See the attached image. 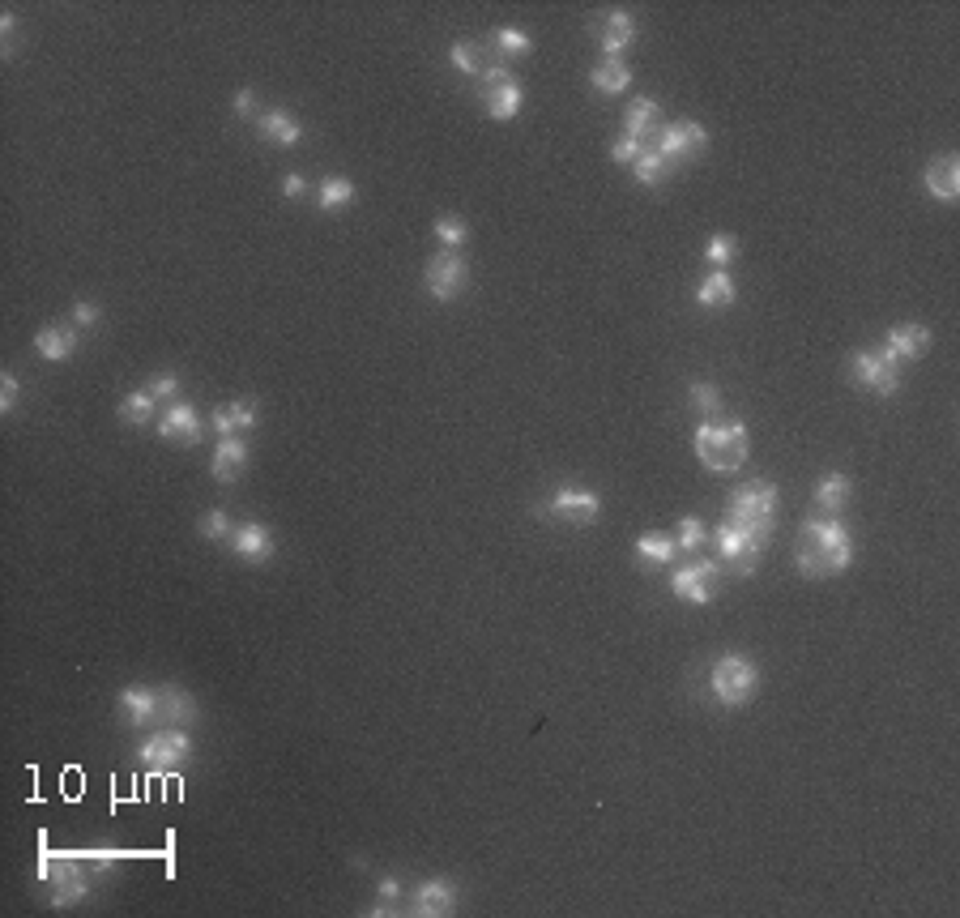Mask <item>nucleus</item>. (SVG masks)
Here are the masks:
<instances>
[{
  "label": "nucleus",
  "instance_id": "35",
  "mask_svg": "<svg viewBox=\"0 0 960 918\" xmlns=\"http://www.w3.org/2000/svg\"><path fill=\"white\" fill-rule=\"evenodd\" d=\"M120 419L124 423H150L154 419V393L150 389H137V393H128V398L120 402Z\"/></svg>",
  "mask_w": 960,
  "mask_h": 918
},
{
  "label": "nucleus",
  "instance_id": "45",
  "mask_svg": "<svg viewBox=\"0 0 960 918\" xmlns=\"http://www.w3.org/2000/svg\"><path fill=\"white\" fill-rule=\"evenodd\" d=\"M303 193H308V180H303L299 171H291V176L282 180V197H291V201H295V197H303Z\"/></svg>",
  "mask_w": 960,
  "mask_h": 918
},
{
  "label": "nucleus",
  "instance_id": "9",
  "mask_svg": "<svg viewBox=\"0 0 960 918\" xmlns=\"http://www.w3.org/2000/svg\"><path fill=\"white\" fill-rule=\"evenodd\" d=\"M850 381L867 385L879 398H892L901 389V372H896V359L888 351H858L850 355Z\"/></svg>",
  "mask_w": 960,
  "mask_h": 918
},
{
  "label": "nucleus",
  "instance_id": "24",
  "mask_svg": "<svg viewBox=\"0 0 960 918\" xmlns=\"http://www.w3.org/2000/svg\"><path fill=\"white\" fill-rule=\"evenodd\" d=\"M734 295H739V291H734V278L726 274V269H713V274L696 287V304L709 308V312H717V308H730Z\"/></svg>",
  "mask_w": 960,
  "mask_h": 918
},
{
  "label": "nucleus",
  "instance_id": "48",
  "mask_svg": "<svg viewBox=\"0 0 960 918\" xmlns=\"http://www.w3.org/2000/svg\"><path fill=\"white\" fill-rule=\"evenodd\" d=\"M0 35H5V39L13 35V13H5V18H0Z\"/></svg>",
  "mask_w": 960,
  "mask_h": 918
},
{
  "label": "nucleus",
  "instance_id": "37",
  "mask_svg": "<svg viewBox=\"0 0 960 918\" xmlns=\"http://www.w3.org/2000/svg\"><path fill=\"white\" fill-rule=\"evenodd\" d=\"M734 252H739V244H734V235H713L709 244H704V261H709L713 269H726L734 261Z\"/></svg>",
  "mask_w": 960,
  "mask_h": 918
},
{
  "label": "nucleus",
  "instance_id": "11",
  "mask_svg": "<svg viewBox=\"0 0 960 918\" xmlns=\"http://www.w3.org/2000/svg\"><path fill=\"white\" fill-rule=\"evenodd\" d=\"M547 513L568 521V526H594L602 513V496L589 492V487H559V492H551Z\"/></svg>",
  "mask_w": 960,
  "mask_h": 918
},
{
  "label": "nucleus",
  "instance_id": "15",
  "mask_svg": "<svg viewBox=\"0 0 960 918\" xmlns=\"http://www.w3.org/2000/svg\"><path fill=\"white\" fill-rule=\"evenodd\" d=\"M120 722L124 726H146V722H158V688H141V684H128L120 692Z\"/></svg>",
  "mask_w": 960,
  "mask_h": 918
},
{
  "label": "nucleus",
  "instance_id": "32",
  "mask_svg": "<svg viewBox=\"0 0 960 918\" xmlns=\"http://www.w3.org/2000/svg\"><path fill=\"white\" fill-rule=\"evenodd\" d=\"M47 880H56V893H52V906L64 910V906H73V901H82L86 897V876L77 872H47Z\"/></svg>",
  "mask_w": 960,
  "mask_h": 918
},
{
  "label": "nucleus",
  "instance_id": "26",
  "mask_svg": "<svg viewBox=\"0 0 960 918\" xmlns=\"http://www.w3.org/2000/svg\"><path fill=\"white\" fill-rule=\"evenodd\" d=\"M192 718H197V705H192V696H188L184 688H175V684L158 688V722L184 726V722H192Z\"/></svg>",
  "mask_w": 960,
  "mask_h": 918
},
{
  "label": "nucleus",
  "instance_id": "29",
  "mask_svg": "<svg viewBox=\"0 0 960 918\" xmlns=\"http://www.w3.org/2000/svg\"><path fill=\"white\" fill-rule=\"evenodd\" d=\"M850 492H854L850 474H824V479L815 483V504H820L824 513H841L845 504H850Z\"/></svg>",
  "mask_w": 960,
  "mask_h": 918
},
{
  "label": "nucleus",
  "instance_id": "25",
  "mask_svg": "<svg viewBox=\"0 0 960 918\" xmlns=\"http://www.w3.org/2000/svg\"><path fill=\"white\" fill-rule=\"evenodd\" d=\"M487 52L495 56V60H512V56H530L534 52V39L525 35V30H517V26H500V30H491V39H487Z\"/></svg>",
  "mask_w": 960,
  "mask_h": 918
},
{
  "label": "nucleus",
  "instance_id": "36",
  "mask_svg": "<svg viewBox=\"0 0 960 918\" xmlns=\"http://www.w3.org/2000/svg\"><path fill=\"white\" fill-rule=\"evenodd\" d=\"M436 240H440L444 248H453V252H457L461 244L470 240V227L461 223L457 214H440V218H436Z\"/></svg>",
  "mask_w": 960,
  "mask_h": 918
},
{
  "label": "nucleus",
  "instance_id": "23",
  "mask_svg": "<svg viewBox=\"0 0 960 918\" xmlns=\"http://www.w3.org/2000/svg\"><path fill=\"white\" fill-rule=\"evenodd\" d=\"M35 351H39L47 363L69 359V355L77 351V329H73V325H47V329H39Z\"/></svg>",
  "mask_w": 960,
  "mask_h": 918
},
{
  "label": "nucleus",
  "instance_id": "28",
  "mask_svg": "<svg viewBox=\"0 0 960 918\" xmlns=\"http://www.w3.org/2000/svg\"><path fill=\"white\" fill-rule=\"evenodd\" d=\"M589 86H594L598 94H623L632 86V69L623 65V60H598L594 73H589Z\"/></svg>",
  "mask_w": 960,
  "mask_h": 918
},
{
  "label": "nucleus",
  "instance_id": "14",
  "mask_svg": "<svg viewBox=\"0 0 960 918\" xmlns=\"http://www.w3.org/2000/svg\"><path fill=\"white\" fill-rule=\"evenodd\" d=\"M453 910H457V889L448 880L431 876V880H423L419 889H414V914H419V918H444Z\"/></svg>",
  "mask_w": 960,
  "mask_h": 918
},
{
  "label": "nucleus",
  "instance_id": "12",
  "mask_svg": "<svg viewBox=\"0 0 960 918\" xmlns=\"http://www.w3.org/2000/svg\"><path fill=\"white\" fill-rule=\"evenodd\" d=\"M722 573V560H700V564H683L670 573V590H675L683 603L704 607L713 598V577Z\"/></svg>",
  "mask_w": 960,
  "mask_h": 918
},
{
  "label": "nucleus",
  "instance_id": "7",
  "mask_svg": "<svg viewBox=\"0 0 960 918\" xmlns=\"http://www.w3.org/2000/svg\"><path fill=\"white\" fill-rule=\"evenodd\" d=\"M653 150H658L670 167L687 163V158H700L709 150V129L696 120H679V124H662L658 137H653Z\"/></svg>",
  "mask_w": 960,
  "mask_h": 918
},
{
  "label": "nucleus",
  "instance_id": "31",
  "mask_svg": "<svg viewBox=\"0 0 960 918\" xmlns=\"http://www.w3.org/2000/svg\"><path fill=\"white\" fill-rule=\"evenodd\" d=\"M350 201H355V184H350L346 176H329V180H320V188H316V205H320L325 214L346 210Z\"/></svg>",
  "mask_w": 960,
  "mask_h": 918
},
{
  "label": "nucleus",
  "instance_id": "34",
  "mask_svg": "<svg viewBox=\"0 0 960 918\" xmlns=\"http://www.w3.org/2000/svg\"><path fill=\"white\" fill-rule=\"evenodd\" d=\"M632 171H636V180H640V184H649V188H658V184H662V180L670 176V163H666V158H662L658 150H653V146H649V150H645V154H640V158H636V163H632Z\"/></svg>",
  "mask_w": 960,
  "mask_h": 918
},
{
  "label": "nucleus",
  "instance_id": "41",
  "mask_svg": "<svg viewBox=\"0 0 960 918\" xmlns=\"http://www.w3.org/2000/svg\"><path fill=\"white\" fill-rule=\"evenodd\" d=\"M645 150H649V141H636V137H628V133H623V137L615 141V146H611V158H615V163H623V167H632V163H636V158L645 154Z\"/></svg>",
  "mask_w": 960,
  "mask_h": 918
},
{
  "label": "nucleus",
  "instance_id": "4",
  "mask_svg": "<svg viewBox=\"0 0 960 918\" xmlns=\"http://www.w3.org/2000/svg\"><path fill=\"white\" fill-rule=\"evenodd\" d=\"M756 688H760V667L747 654H722L709 667V692H713V701H722L726 709L747 705Z\"/></svg>",
  "mask_w": 960,
  "mask_h": 918
},
{
  "label": "nucleus",
  "instance_id": "27",
  "mask_svg": "<svg viewBox=\"0 0 960 918\" xmlns=\"http://www.w3.org/2000/svg\"><path fill=\"white\" fill-rule=\"evenodd\" d=\"M256 423V402H227V406H218L214 410V432L218 436H239V432H248V427Z\"/></svg>",
  "mask_w": 960,
  "mask_h": 918
},
{
  "label": "nucleus",
  "instance_id": "18",
  "mask_svg": "<svg viewBox=\"0 0 960 918\" xmlns=\"http://www.w3.org/2000/svg\"><path fill=\"white\" fill-rule=\"evenodd\" d=\"M931 342H935V338H931V329L909 321V325H896L892 334L884 338V351H888L896 363H905V359H918L922 351H931Z\"/></svg>",
  "mask_w": 960,
  "mask_h": 918
},
{
  "label": "nucleus",
  "instance_id": "21",
  "mask_svg": "<svg viewBox=\"0 0 960 918\" xmlns=\"http://www.w3.org/2000/svg\"><path fill=\"white\" fill-rule=\"evenodd\" d=\"M632 39H636V22H632V13H623V9L606 13V18H602V30H598V43H602L606 60H619V52H623V47H628Z\"/></svg>",
  "mask_w": 960,
  "mask_h": 918
},
{
  "label": "nucleus",
  "instance_id": "33",
  "mask_svg": "<svg viewBox=\"0 0 960 918\" xmlns=\"http://www.w3.org/2000/svg\"><path fill=\"white\" fill-rule=\"evenodd\" d=\"M448 60H453V69L466 73V77H483L487 73V60H483V47H478V43H453V47H448Z\"/></svg>",
  "mask_w": 960,
  "mask_h": 918
},
{
  "label": "nucleus",
  "instance_id": "40",
  "mask_svg": "<svg viewBox=\"0 0 960 918\" xmlns=\"http://www.w3.org/2000/svg\"><path fill=\"white\" fill-rule=\"evenodd\" d=\"M201 534H205V538H214V543H222V538H231V534H235V526H231V517H227V513L214 509V513H205V517H201Z\"/></svg>",
  "mask_w": 960,
  "mask_h": 918
},
{
  "label": "nucleus",
  "instance_id": "13",
  "mask_svg": "<svg viewBox=\"0 0 960 918\" xmlns=\"http://www.w3.org/2000/svg\"><path fill=\"white\" fill-rule=\"evenodd\" d=\"M158 436L175 440V445H197V440L205 436V423L188 402H171L163 415H158Z\"/></svg>",
  "mask_w": 960,
  "mask_h": 918
},
{
  "label": "nucleus",
  "instance_id": "8",
  "mask_svg": "<svg viewBox=\"0 0 960 918\" xmlns=\"http://www.w3.org/2000/svg\"><path fill=\"white\" fill-rule=\"evenodd\" d=\"M483 107L491 120H512L525 107V90L504 65H487L483 73Z\"/></svg>",
  "mask_w": 960,
  "mask_h": 918
},
{
  "label": "nucleus",
  "instance_id": "1",
  "mask_svg": "<svg viewBox=\"0 0 960 918\" xmlns=\"http://www.w3.org/2000/svg\"><path fill=\"white\" fill-rule=\"evenodd\" d=\"M794 560H798V573L811 577V581H824V577L845 573V568H850V560H854V534H850V526H845L837 513H824V517L803 521V530H798V543H794Z\"/></svg>",
  "mask_w": 960,
  "mask_h": 918
},
{
  "label": "nucleus",
  "instance_id": "10",
  "mask_svg": "<svg viewBox=\"0 0 960 918\" xmlns=\"http://www.w3.org/2000/svg\"><path fill=\"white\" fill-rule=\"evenodd\" d=\"M713 543H717V551H722L726 564H734L739 573H751V568H756V560L764 556L768 538L747 534V530H739V526H730V521H722V526L713 530Z\"/></svg>",
  "mask_w": 960,
  "mask_h": 918
},
{
  "label": "nucleus",
  "instance_id": "42",
  "mask_svg": "<svg viewBox=\"0 0 960 918\" xmlns=\"http://www.w3.org/2000/svg\"><path fill=\"white\" fill-rule=\"evenodd\" d=\"M146 389L154 393V402H171L175 393H180V376H175V372H158Z\"/></svg>",
  "mask_w": 960,
  "mask_h": 918
},
{
  "label": "nucleus",
  "instance_id": "2",
  "mask_svg": "<svg viewBox=\"0 0 960 918\" xmlns=\"http://www.w3.org/2000/svg\"><path fill=\"white\" fill-rule=\"evenodd\" d=\"M696 457L713 474H734L747 462V427L739 419H704L696 427Z\"/></svg>",
  "mask_w": 960,
  "mask_h": 918
},
{
  "label": "nucleus",
  "instance_id": "20",
  "mask_svg": "<svg viewBox=\"0 0 960 918\" xmlns=\"http://www.w3.org/2000/svg\"><path fill=\"white\" fill-rule=\"evenodd\" d=\"M658 116H662V107L653 103V99H632L628 103V112H623V133L636 137V141H649L653 146V137H658Z\"/></svg>",
  "mask_w": 960,
  "mask_h": 918
},
{
  "label": "nucleus",
  "instance_id": "39",
  "mask_svg": "<svg viewBox=\"0 0 960 918\" xmlns=\"http://www.w3.org/2000/svg\"><path fill=\"white\" fill-rule=\"evenodd\" d=\"M704 538H709V534H704V521H700V517H683V521H679V538H675V543H679L683 551L704 547Z\"/></svg>",
  "mask_w": 960,
  "mask_h": 918
},
{
  "label": "nucleus",
  "instance_id": "3",
  "mask_svg": "<svg viewBox=\"0 0 960 918\" xmlns=\"http://www.w3.org/2000/svg\"><path fill=\"white\" fill-rule=\"evenodd\" d=\"M726 521H730V526H739V530H747V534L773 538V526H777V487L768 479L743 483L739 492L730 496Z\"/></svg>",
  "mask_w": 960,
  "mask_h": 918
},
{
  "label": "nucleus",
  "instance_id": "43",
  "mask_svg": "<svg viewBox=\"0 0 960 918\" xmlns=\"http://www.w3.org/2000/svg\"><path fill=\"white\" fill-rule=\"evenodd\" d=\"M18 393H22L18 376H13V372H5V376H0V410H5V415H9L13 406H18Z\"/></svg>",
  "mask_w": 960,
  "mask_h": 918
},
{
  "label": "nucleus",
  "instance_id": "46",
  "mask_svg": "<svg viewBox=\"0 0 960 918\" xmlns=\"http://www.w3.org/2000/svg\"><path fill=\"white\" fill-rule=\"evenodd\" d=\"M376 897H380V901H397V897H402V880H397V876H384V880L376 884Z\"/></svg>",
  "mask_w": 960,
  "mask_h": 918
},
{
  "label": "nucleus",
  "instance_id": "30",
  "mask_svg": "<svg viewBox=\"0 0 960 918\" xmlns=\"http://www.w3.org/2000/svg\"><path fill=\"white\" fill-rule=\"evenodd\" d=\"M675 551H679L675 538H662V534H640V538H636V556L645 560V564H653V568L675 564Z\"/></svg>",
  "mask_w": 960,
  "mask_h": 918
},
{
  "label": "nucleus",
  "instance_id": "17",
  "mask_svg": "<svg viewBox=\"0 0 960 918\" xmlns=\"http://www.w3.org/2000/svg\"><path fill=\"white\" fill-rule=\"evenodd\" d=\"M922 184H926V193H931L935 201H956L960 197V163H956V154H939L931 167H926V176H922Z\"/></svg>",
  "mask_w": 960,
  "mask_h": 918
},
{
  "label": "nucleus",
  "instance_id": "22",
  "mask_svg": "<svg viewBox=\"0 0 960 918\" xmlns=\"http://www.w3.org/2000/svg\"><path fill=\"white\" fill-rule=\"evenodd\" d=\"M256 129H261L265 141H274V146H299L303 141V124L291 116V112H265V116H256Z\"/></svg>",
  "mask_w": 960,
  "mask_h": 918
},
{
  "label": "nucleus",
  "instance_id": "5",
  "mask_svg": "<svg viewBox=\"0 0 960 918\" xmlns=\"http://www.w3.org/2000/svg\"><path fill=\"white\" fill-rule=\"evenodd\" d=\"M423 282H427V295L436 299V304H453V299L466 291V282H470V265H466L461 252L444 248V252H436V257L427 261Z\"/></svg>",
  "mask_w": 960,
  "mask_h": 918
},
{
  "label": "nucleus",
  "instance_id": "16",
  "mask_svg": "<svg viewBox=\"0 0 960 918\" xmlns=\"http://www.w3.org/2000/svg\"><path fill=\"white\" fill-rule=\"evenodd\" d=\"M244 470H248V440L222 436L218 449H214V457H210V474H214L218 483H235Z\"/></svg>",
  "mask_w": 960,
  "mask_h": 918
},
{
  "label": "nucleus",
  "instance_id": "38",
  "mask_svg": "<svg viewBox=\"0 0 960 918\" xmlns=\"http://www.w3.org/2000/svg\"><path fill=\"white\" fill-rule=\"evenodd\" d=\"M687 393H692V406H700L704 415H717L722 410V393H717V385H709V381H696V385H687Z\"/></svg>",
  "mask_w": 960,
  "mask_h": 918
},
{
  "label": "nucleus",
  "instance_id": "44",
  "mask_svg": "<svg viewBox=\"0 0 960 918\" xmlns=\"http://www.w3.org/2000/svg\"><path fill=\"white\" fill-rule=\"evenodd\" d=\"M99 304H86V299H82V304H73V325H82V329H90V325H99Z\"/></svg>",
  "mask_w": 960,
  "mask_h": 918
},
{
  "label": "nucleus",
  "instance_id": "47",
  "mask_svg": "<svg viewBox=\"0 0 960 918\" xmlns=\"http://www.w3.org/2000/svg\"><path fill=\"white\" fill-rule=\"evenodd\" d=\"M235 112H239V116H252V112H256L252 90H239V94H235Z\"/></svg>",
  "mask_w": 960,
  "mask_h": 918
},
{
  "label": "nucleus",
  "instance_id": "19",
  "mask_svg": "<svg viewBox=\"0 0 960 918\" xmlns=\"http://www.w3.org/2000/svg\"><path fill=\"white\" fill-rule=\"evenodd\" d=\"M274 534H269L261 521H244V526H235V534H231V551L239 560H269L274 556Z\"/></svg>",
  "mask_w": 960,
  "mask_h": 918
},
{
  "label": "nucleus",
  "instance_id": "6",
  "mask_svg": "<svg viewBox=\"0 0 960 918\" xmlns=\"http://www.w3.org/2000/svg\"><path fill=\"white\" fill-rule=\"evenodd\" d=\"M192 756V739L184 735V726H163L158 735H150L137 748V765H146L150 773H171Z\"/></svg>",
  "mask_w": 960,
  "mask_h": 918
}]
</instances>
